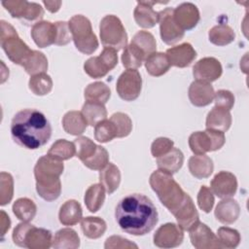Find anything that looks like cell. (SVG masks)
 <instances>
[{
    "instance_id": "21",
    "label": "cell",
    "mask_w": 249,
    "mask_h": 249,
    "mask_svg": "<svg viewBox=\"0 0 249 249\" xmlns=\"http://www.w3.org/2000/svg\"><path fill=\"white\" fill-rule=\"evenodd\" d=\"M31 37L39 48H46L55 43L56 25L51 21L41 20L31 29Z\"/></svg>"
},
{
    "instance_id": "30",
    "label": "cell",
    "mask_w": 249,
    "mask_h": 249,
    "mask_svg": "<svg viewBox=\"0 0 249 249\" xmlns=\"http://www.w3.org/2000/svg\"><path fill=\"white\" fill-rule=\"evenodd\" d=\"M100 184L104 187L107 194H113L120 186L121 172L120 169L113 163H108L99 172Z\"/></svg>"
},
{
    "instance_id": "46",
    "label": "cell",
    "mask_w": 249,
    "mask_h": 249,
    "mask_svg": "<svg viewBox=\"0 0 249 249\" xmlns=\"http://www.w3.org/2000/svg\"><path fill=\"white\" fill-rule=\"evenodd\" d=\"M83 163L89 169L101 170L109 163V154L104 147L97 145V149L94 155L85 160Z\"/></svg>"
},
{
    "instance_id": "20",
    "label": "cell",
    "mask_w": 249,
    "mask_h": 249,
    "mask_svg": "<svg viewBox=\"0 0 249 249\" xmlns=\"http://www.w3.org/2000/svg\"><path fill=\"white\" fill-rule=\"evenodd\" d=\"M170 65L184 68L189 66L196 57V52L190 43H183L168 49L165 53Z\"/></svg>"
},
{
    "instance_id": "15",
    "label": "cell",
    "mask_w": 249,
    "mask_h": 249,
    "mask_svg": "<svg viewBox=\"0 0 249 249\" xmlns=\"http://www.w3.org/2000/svg\"><path fill=\"white\" fill-rule=\"evenodd\" d=\"M222 72V65L215 57H203L193 67V75L195 79L206 83H211L219 79Z\"/></svg>"
},
{
    "instance_id": "48",
    "label": "cell",
    "mask_w": 249,
    "mask_h": 249,
    "mask_svg": "<svg viewBox=\"0 0 249 249\" xmlns=\"http://www.w3.org/2000/svg\"><path fill=\"white\" fill-rule=\"evenodd\" d=\"M0 204L6 205L9 203L14 195V180L11 174L1 172L0 175Z\"/></svg>"
},
{
    "instance_id": "23",
    "label": "cell",
    "mask_w": 249,
    "mask_h": 249,
    "mask_svg": "<svg viewBox=\"0 0 249 249\" xmlns=\"http://www.w3.org/2000/svg\"><path fill=\"white\" fill-rule=\"evenodd\" d=\"M216 219L225 225L234 223L240 214L239 204L231 198H223L215 208Z\"/></svg>"
},
{
    "instance_id": "13",
    "label": "cell",
    "mask_w": 249,
    "mask_h": 249,
    "mask_svg": "<svg viewBox=\"0 0 249 249\" xmlns=\"http://www.w3.org/2000/svg\"><path fill=\"white\" fill-rule=\"evenodd\" d=\"M183 229L176 224L167 223L160 226L154 234V244L160 248H174L184 239Z\"/></svg>"
},
{
    "instance_id": "49",
    "label": "cell",
    "mask_w": 249,
    "mask_h": 249,
    "mask_svg": "<svg viewBox=\"0 0 249 249\" xmlns=\"http://www.w3.org/2000/svg\"><path fill=\"white\" fill-rule=\"evenodd\" d=\"M214 196L211 190L206 186H201L197 194L198 207L205 213H209L214 205Z\"/></svg>"
},
{
    "instance_id": "50",
    "label": "cell",
    "mask_w": 249,
    "mask_h": 249,
    "mask_svg": "<svg viewBox=\"0 0 249 249\" xmlns=\"http://www.w3.org/2000/svg\"><path fill=\"white\" fill-rule=\"evenodd\" d=\"M173 141L166 137H159L151 145V153L154 158H159L168 153L173 148Z\"/></svg>"
},
{
    "instance_id": "31",
    "label": "cell",
    "mask_w": 249,
    "mask_h": 249,
    "mask_svg": "<svg viewBox=\"0 0 249 249\" xmlns=\"http://www.w3.org/2000/svg\"><path fill=\"white\" fill-rule=\"evenodd\" d=\"M52 246L55 249H76L80 246V237L70 228L61 229L55 232Z\"/></svg>"
},
{
    "instance_id": "35",
    "label": "cell",
    "mask_w": 249,
    "mask_h": 249,
    "mask_svg": "<svg viewBox=\"0 0 249 249\" xmlns=\"http://www.w3.org/2000/svg\"><path fill=\"white\" fill-rule=\"evenodd\" d=\"M84 96L86 101L105 104L111 96V90L109 87L103 82H94L89 84L85 89Z\"/></svg>"
},
{
    "instance_id": "42",
    "label": "cell",
    "mask_w": 249,
    "mask_h": 249,
    "mask_svg": "<svg viewBox=\"0 0 249 249\" xmlns=\"http://www.w3.org/2000/svg\"><path fill=\"white\" fill-rule=\"evenodd\" d=\"M131 43L137 46L146 55V58L157 50V42L152 33L141 30L138 31L132 38Z\"/></svg>"
},
{
    "instance_id": "29",
    "label": "cell",
    "mask_w": 249,
    "mask_h": 249,
    "mask_svg": "<svg viewBox=\"0 0 249 249\" xmlns=\"http://www.w3.org/2000/svg\"><path fill=\"white\" fill-rule=\"evenodd\" d=\"M87 125V121L79 111H69L62 118L63 129L71 135H81L85 132Z\"/></svg>"
},
{
    "instance_id": "16",
    "label": "cell",
    "mask_w": 249,
    "mask_h": 249,
    "mask_svg": "<svg viewBox=\"0 0 249 249\" xmlns=\"http://www.w3.org/2000/svg\"><path fill=\"white\" fill-rule=\"evenodd\" d=\"M210 190L219 198L231 197L237 190L236 177L229 171H220L211 180Z\"/></svg>"
},
{
    "instance_id": "32",
    "label": "cell",
    "mask_w": 249,
    "mask_h": 249,
    "mask_svg": "<svg viewBox=\"0 0 249 249\" xmlns=\"http://www.w3.org/2000/svg\"><path fill=\"white\" fill-rule=\"evenodd\" d=\"M81 112L88 124L90 126H94L96 124L107 118V110L104 104L99 102L86 101Z\"/></svg>"
},
{
    "instance_id": "51",
    "label": "cell",
    "mask_w": 249,
    "mask_h": 249,
    "mask_svg": "<svg viewBox=\"0 0 249 249\" xmlns=\"http://www.w3.org/2000/svg\"><path fill=\"white\" fill-rule=\"evenodd\" d=\"M214 102L216 107L231 111L234 104V96L230 90L219 89L214 94Z\"/></svg>"
},
{
    "instance_id": "19",
    "label": "cell",
    "mask_w": 249,
    "mask_h": 249,
    "mask_svg": "<svg viewBox=\"0 0 249 249\" xmlns=\"http://www.w3.org/2000/svg\"><path fill=\"white\" fill-rule=\"evenodd\" d=\"M214 89L210 83L203 81H194L188 90L191 103L196 107H204L209 105L214 99Z\"/></svg>"
},
{
    "instance_id": "39",
    "label": "cell",
    "mask_w": 249,
    "mask_h": 249,
    "mask_svg": "<svg viewBox=\"0 0 249 249\" xmlns=\"http://www.w3.org/2000/svg\"><path fill=\"white\" fill-rule=\"evenodd\" d=\"M13 212L18 220L28 222L35 217L37 207L33 200L27 197H21L17 199L13 204Z\"/></svg>"
},
{
    "instance_id": "6",
    "label": "cell",
    "mask_w": 249,
    "mask_h": 249,
    "mask_svg": "<svg viewBox=\"0 0 249 249\" xmlns=\"http://www.w3.org/2000/svg\"><path fill=\"white\" fill-rule=\"evenodd\" d=\"M52 232L36 228L28 222L19 223L13 231V241L19 247L30 249H48L53 244Z\"/></svg>"
},
{
    "instance_id": "8",
    "label": "cell",
    "mask_w": 249,
    "mask_h": 249,
    "mask_svg": "<svg viewBox=\"0 0 249 249\" xmlns=\"http://www.w3.org/2000/svg\"><path fill=\"white\" fill-rule=\"evenodd\" d=\"M99 31L104 48H112L118 52L127 46V34L118 17L114 15L105 16L100 21Z\"/></svg>"
},
{
    "instance_id": "34",
    "label": "cell",
    "mask_w": 249,
    "mask_h": 249,
    "mask_svg": "<svg viewBox=\"0 0 249 249\" xmlns=\"http://www.w3.org/2000/svg\"><path fill=\"white\" fill-rule=\"evenodd\" d=\"M81 229L83 233L90 238L96 239L101 237L106 231L107 226L103 219L99 217H86L81 220Z\"/></svg>"
},
{
    "instance_id": "10",
    "label": "cell",
    "mask_w": 249,
    "mask_h": 249,
    "mask_svg": "<svg viewBox=\"0 0 249 249\" xmlns=\"http://www.w3.org/2000/svg\"><path fill=\"white\" fill-rule=\"evenodd\" d=\"M118 64L117 51L112 48H104L98 56L89 57L84 64L85 72L93 79L107 75Z\"/></svg>"
},
{
    "instance_id": "45",
    "label": "cell",
    "mask_w": 249,
    "mask_h": 249,
    "mask_svg": "<svg viewBox=\"0 0 249 249\" xmlns=\"http://www.w3.org/2000/svg\"><path fill=\"white\" fill-rule=\"evenodd\" d=\"M217 237L222 245V248H235L240 242V234L238 231L229 227L219 228Z\"/></svg>"
},
{
    "instance_id": "54",
    "label": "cell",
    "mask_w": 249,
    "mask_h": 249,
    "mask_svg": "<svg viewBox=\"0 0 249 249\" xmlns=\"http://www.w3.org/2000/svg\"><path fill=\"white\" fill-rule=\"evenodd\" d=\"M11 227V220L4 210H1V235H5Z\"/></svg>"
},
{
    "instance_id": "11",
    "label": "cell",
    "mask_w": 249,
    "mask_h": 249,
    "mask_svg": "<svg viewBox=\"0 0 249 249\" xmlns=\"http://www.w3.org/2000/svg\"><path fill=\"white\" fill-rule=\"evenodd\" d=\"M119 96L125 101L135 100L142 89V78L136 69H126L119 77L116 85Z\"/></svg>"
},
{
    "instance_id": "24",
    "label": "cell",
    "mask_w": 249,
    "mask_h": 249,
    "mask_svg": "<svg viewBox=\"0 0 249 249\" xmlns=\"http://www.w3.org/2000/svg\"><path fill=\"white\" fill-rule=\"evenodd\" d=\"M231 124V115L230 111L219 107H213L207 114L205 126L209 129L226 132Z\"/></svg>"
},
{
    "instance_id": "5",
    "label": "cell",
    "mask_w": 249,
    "mask_h": 249,
    "mask_svg": "<svg viewBox=\"0 0 249 249\" xmlns=\"http://www.w3.org/2000/svg\"><path fill=\"white\" fill-rule=\"evenodd\" d=\"M0 25V44L2 49L11 61L22 66L34 51L19 38L11 23L1 20Z\"/></svg>"
},
{
    "instance_id": "2",
    "label": "cell",
    "mask_w": 249,
    "mask_h": 249,
    "mask_svg": "<svg viewBox=\"0 0 249 249\" xmlns=\"http://www.w3.org/2000/svg\"><path fill=\"white\" fill-rule=\"evenodd\" d=\"M11 135L18 145L36 150L48 143L52 135V126L40 111L23 109L18 111L12 120Z\"/></svg>"
},
{
    "instance_id": "3",
    "label": "cell",
    "mask_w": 249,
    "mask_h": 249,
    "mask_svg": "<svg viewBox=\"0 0 249 249\" xmlns=\"http://www.w3.org/2000/svg\"><path fill=\"white\" fill-rule=\"evenodd\" d=\"M64 165L62 160L53 159L48 155L41 157L34 167L36 179V191L47 201L56 199L61 192L59 176L62 174Z\"/></svg>"
},
{
    "instance_id": "44",
    "label": "cell",
    "mask_w": 249,
    "mask_h": 249,
    "mask_svg": "<svg viewBox=\"0 0 249 249\" xmlns=\"http://www.w3.org/2000/svg\"><path fill=\"white\" fill-rule=\"evenodd\" d=\"M76 148V157L82 161L94 155L97 149V145L89 137L80 136L74 140Z\"/></svg>"
},
{
    "instance_id": "12",
    "label": "cell",
    "mask_w": 249,
    "mask_h": 249,
    "mask_svg": "<svg viewBox=\"0 0 249 249\" xmlns=\"http://www.w3.org/2000/svg\"><path fill=\"white\" fill-rule=\"evenodd\" d=\"M159 23L160 38L166 45H174L183 39L185 31L176 23L172 8L159 12Z\"/></svg>"
},
{
    "instance_id": "25",
    "label": "cell",
    "mask_w": 249,
    "mask_h": 249,
    "mask_svg": "<svg viewBox=\"0 0 249 249\" xmlns=\"http://www.w3.org/2000/svg\"><path fill=\"white\" fill-rule=\"evenodd\" d=\"M184 162V155L178 148H172L165 155L157 158V165L160 170L169 174L176 173L182 167Z\"/></svg>"
},
{
    "instance_id": "40",
    "label": "cell",
    "mask_w": 249,
    "mask_h": 249,
    "mask_svg": "<svg viewBox=\"0 0 249 249\" xmlns=\"http://www.w3.org/2000/svg\"><path fill=\"white\" fill-rule=\"evenodd\" d=\"M25 72L31 76L44 73L48 69V59L45 54L39 51H34L22 65Z\"/></svg>"
},
{
    "instance_id": "41",
    "label": "cell",
    "mask_w": 249,
    "mask_h": 249,
    "mask_svg": "<svg viewBox=\"0 0 249 249\" xmlns=\"http://www.w3.org/2000/svg\"><path fill=\"white\" fill-rule=\"evenodd\" d=\"M28 87L34 94L46 95L53 89V81L51 77L45 72L39 73L30 77Z\"/></svg>"
},
{
    "instance_id": "28",
    "label": "cell",
    "mask_w": 249,
    "mask_h": 249,
    "mask_svg": "<svg viewBox=\"0 0 249 249\" xmlns=\"http://www.w3.org/2000/svg\"><path fill=\"white\" fill-rule=\"evenodd\" d=\"M145 67L147 72L154 77H160L165 74L170 68V62L163 53L155 52L145 59Z\"/></svg>"
},
{
    "instance_id": "53",
    "label": "cell",
    "mask_w": 249,
    "mask_h": 249,
    "mask_svg": "<svg viewBox=\"0 0 249 249\" xmlns=\"http://www.w3.org/2000/svg\"><path fill=\"white\" fill-rule=\"evenodd\" d=\"M105 248H137L138 246L132 242H130L128 239L124 238L122 236H118V235H113L110 236L106 239Z\"/></svg>"
},
{
    "instance_id": "33",
    "label": "cell",
    "mask_w": 249,
    "mask_h": 249,
    "mask_svg": "<svg viewBox=\"0 0 249 249\" xmlns=\"http://www.w3.org/2000/svg\"><path fill=\"white\" fill-rule=\"evenodd\" d=\"M105 189L101 184H93L89 187L85 194V203L87 208L91 212H97L105 200Z\"/></svg>"
},
{
    "instance_id": "38",
    "label": "cell",
    "mask_w": 249,
    "mask_h": 249,
    "mask_svg": "<svg viewBox=\"0 0 249 249\" xmlns=\"http://www.w3.org/2000/svg\"><path fill=\"white\" fill-rule=\"evenodd\" d=\"M47 155L59 160H69L76 156L75 144L65 139H58L52 145Z\"/></svg>"
},
{
    "instance_id": "43",
    "label": "cell",
    "mask_w": 249,
    "mask_h": 249,
    "mask_svg": "<svg viewBox=\"0 0 249 249\" xmlns=\"http://www.w3.org/2000/svg\"><path fill=\"white\" fill-rule=\"evenodd\" d=\"M117 137V129L111 120H103L94 125V138L100 143H106Z\"/></svg>"
},
{
    "instance_id": "27",
    "label": "cell",
    "mask_w": 249,
    "mask_h": 249,
    "mask_svg": "<svg viewBox=\"0 0 249 249\" xmlns=\"http://www.w3.org/2000/svg\"><path fill=\"white\" fill-rule=\"evenodd\" d=\"M59 222L64 226H74L83 219V211L81 204L75 200L70 199L65 201L58 213Z\"/></svg>"
},
{
    "instance_id": "22",
    "label": "cell",
    "mask_w": 249,
    "mask_h": 249,
    "mask_svg": "<svg viewBox=\"0 0 249 249\" xmlns=\"http://www.w3.org/2000/svg\"><path fill=\"white\" fill-rule=\"evenodd\" d=\"M173 215L176 218L178 225L184 231H189L193 225L199 221V216L195 203L189 195H187L184 202Z\"/></svg>"
},
{
    "instance_id": "14",
    "label": "cell",
    "mask_w": 249,
    "mask_h": 249,
    "mask_svg": "<svg viewBox=\"0 0 249 249\" xmlns=\"http://www.w3.org/2000/svg\"><path fill=\"white\" fill-rule=\"evenodd\" d=\"M190 239L196 249L222 248L217 235L203 223L197 221L189 230Z\"/></svg>"
},
{
    "instance_id": "9",
    "label": "cell",
    "mask_w": 249,
    "mask_h": 249,
    "mask_svg": "<svg viewBox=\"0 0 249 249\" xmlns=\"http://www.w3.org/2000/svg\"><path fill=\"white\" fill-rule=\"evenodd\" d=\"M226 142L224 132L206 128L204 131L193 132L189 137V146L195 155H204L221 149Z\"/></svg>"
},
{
    "instance_id": "17",
    "label": "cell",
    "mask_w": 249,
    "mask_h": 249,
    "mask_svg": "<svg viewBox=\"0 0 249 249\" xmlns=\"http://www.w3.org/2000/svg\"><path fill=\"white\" fill-rule=\"evenodd\" d=\"M164 2L156 1H138L134 9L133 17L135 22L143 28H152L159 22V13L153 9L156 4H166Z\"/></svg>"
},
{
    "instance_id": "52",
    "label": "cell",
    "mask_w": 249,
    "mask_h": 249,
    "mask_svg": "<svg viewBox=\"0 0 249 249\" xmlns=\"http://www.w3.org/2000/svg\"><path fill=\"white\" fill-rule=\"evenodd\" d=\"M54 23L56 25V40L54 44L57 46L67 45L72 40V35L68 26V22L56 21Z\"/></svg>"
},
{
    "instance_id": "4",
    "label": "cell",
    "mask_w": 249,
    "mask_h": 249,
    "mask_svg": "<svg viewBox=\"0 0 249 249\" xmlns=\"http://www.w3.org/2000/svg\"><path fill=\"white\" fill-rule=\"evenodd\" d=\"M149 183L162 205L172 214L178 210L188 195L173 179L172 174L160 169L151 174Z\"/></svg>"
},
{
    "instance_id": "55",
    "label": "cell",
    "mask_w": 249,
    "mask_h": 249,
    "mask_svg": "<svg viewBox=\"0 0 249 249\" xmlns=\"http://www.w3.org/2000/svg\"><path fill=\"white\" fill-rule=\"evenodd\" d=\"M43 4L46 6L48 11L51 13H55L59 10L61 6V1H43Z\"/></svg>"
},
{
    "instance_id": "37",
    "label": "cell",
    "mask_w": 249,
    "mask_h": 249,
    "mask_svg": "<svg viewBox=\"0 0 249 249\" xmlns=\"http://www.w3.org/2000/svg\"><path fill=\"white\" fill-rule=\"evenodd\" d=\"M145 53L132 43H130L124 48L122 54V62L126 69L139 68L145 61Z\"/></svg>"
},
{
    "instance_id": "1",
    "label": "cell",
    "mask_w": 249,
    "mask_h": 249,
    "mask_svg": "<svg viewBox=\"0 0 249 249\" xmlns=\"http://www.w3.org/2000/svg\"><path fill=\"white\" fill-rule=\"evenodd\" d=\"M115 219L124 231L132 235H144L155 228L159 215L148 196L131 194L119 201L115 210Z\"/></svg>"
},
{
    "instance_id": "26",
    "label": "cell",
    "mask_w": 249,
    "mask_h": 249,
    "mask_svg": "<svg viewBox=\"0 0 249 249\" xmlns=\"http://www.w3.org/2000/svg\"><path fill=\"white\" fill-rule=\"evenodd\" d=\"M188 167L191 174L197 178L203 179L209 177L213 172V161L212 160L204 155H195L189 159Z\"/></svg>"
},
{
    "instance_id": "18",
    "label": "cell",
    "mask_w": 249,
    "mask_h": 249,
    "mask_svg": "<svg viewBox=\"0 0 249 249\" xmlns=\"http://www.w3.org/2000/svg\"><path fill=\"white\" fill-rule=\"evenodd\" d=\"M173 16L176 23L185 31L196 26L199 21V12L193 3H182L173 9Z\"/></svg>"
},
{
    "instance_id": "47",
    "label": "cell",
    "mask_w": 249,
    "mask_h": 249,
    "mask_svg": "<svg viewBox=\"0 0 249 249\" xmlns=\"http://www.w3.org/2000/svg\"><path fill=\"white\" fill-rule=\"evenodd\" d=\"M111 122L115 124L117 129V138L126 137L132 130V122L130 118L122 112L114 113L111 118Z\"/></svg>"
},
{
    "instance_id": "7",
    "label": "cell",
    "mask_w": 249,
    "mask_h": 249,
    "mask_svg": "<svg viewBox=\"0 0 249 249\" xmlns=\"http://www.w3.org/2000/svg\"><path fill=\"white\" fill-rule=\"evenodd\" d=\"M68 26L76 49L85 54L93 53L98 48V40L93 33L91 23L88 18L82 15L73 16Z\"/></svg>"
},
{
    "instance_id": "36",
    "label": "cell",
    "mask_w": 249,
    "mask_h": 249,
    "mask_svg": "<svg viewBox=\"0 0 249 249\" xmlns=\"http://www.w3.org/2000/svg\"><path fill=\"white\" fill-rule=\"evenodd\" d=\"M208 38L209 41L216 46H226L234 40L235 33L231 26L218 24L209 30Z\"/></svg>"
}]
</instances>
